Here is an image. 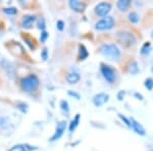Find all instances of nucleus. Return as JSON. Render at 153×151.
<instances>
[{
  "instance_id": "f257e3e1",
  "label": "nucleus",
  "mask_w": 153,
  "mask_h": 151,
  "mask_svg": "<svg viewBox=\"0 0 153 151\" xmlns=\"http://www.w3.org/2000/svg\"><path fill=\"white\" fill-rule=\"evenodd\" d=\"M100 53L109 60H118L120 57V50L114 44H103V45H101Z\"/></svg>"
},
{
  "instance_id": "f03ea898",
  "label": "nucleus",
  "mask_w": 153,
  "mask_h": 151,
  "mask_svg": "<svg viewBox=\"0 0 153 151\" xmlns=\"http://www.w3.org/2000/svg\"><path fill=\"white\" fill-rule=\"evenodd\" d=\"M39 84H40V81H39L38 77L36 75L27 76L26 78H24L21 82L22 88H23L26 92H33V91H35L36 89L39 87Z\"/></svg>"
},
{
  "instance_id": "7ed1b4c3",
  "label": "nucleus",
  "mask_w": 153,
  "mask_h": 151,
  "mask_svg": "<svg viewBox=\"0 0 153 151\" xmlns=\"http://www.w3.org/2000/svg\"><path fill=\"white\" fill-rule=\"evenodd\" d=\"M117 39L124 46H132L136 43V38L130 32H120L117 34Z\"/></svg>"
},
{
  "instance_id": "20e7f679",
  "label": "nucleus",
  "mask_w": 153,
  "mask_h": 151,
  "mask_svg": "<svg viewBox=\"0 0 153 151\" xmlns=\"http://www.w3.org/2000/svg\"><path fill=\"white\" fill-rule=\"evenodd\" d=\"M114 26V19L112 16H106V18L100 19L95 24V29L103 31V30H109Z\"/></svg>"
},
{
  "instance_id": "39448f33",
  "label": "nucleus",
  "mask_w": 153,
  "mask_h": 151,
  "mask_svg": "<svg viewBox=\"0 0 153 151\" xmlns=\"http://www.w3.org/2000/svg\"><path fill=\"white\" fill-rule=\"evenodd\" d=\"M101 74L104 77V79L108 83H113L115 81V71L112 68H110L109 65H106V64H101L100 68Z\"/></svg>"
},
{
  "instance_id": "423d86ee",
  "label": "nucleus",
  "mask_w": 153,
  "mask_h": 151,
  "mask_svg": "<svg viewBox=\"0 0 153 151\" xmlns=\"http://www.w3.org/2000/svg\"><path fill=\"white\" fill-rule=\"evenodd\" d=\"M111 9V4L108 2H101L95 7V13L99 16H106Z\"/></svg>"
},
{
  "instance_id": "0eeeda50",
  "label": "nucleus",
  "mask_w": 153,
  "mask_h": 151,
  "mask_svg": "<svg viewBox=\"0 0 153 151\" xmlns=\"http://www.w3.org/2000/svg\"><path fill=\"white\" fill-rule=\"evenodd\" d=\"M66 123H66L65 121H61V122H59L57 123L55 133H54V135L50 138L51 142H54V141H57L58 139H60V137L63 135V133H65V131L66 129Z\"/></svg>"
},
{
  "instance_id": "6e6552de",
  "label": "nucleus",
  "mask_w": 153,
  "mask_h": 151,
  "mask_svg": "<svg viewBox=\"0 0 153 151\" xmlns=\"http://www.w3.org/2000/svg\"><path fill=\"white\" fill-rule=\"evenodd\" d=\"M108 99H109V95H108V94L99 93V94H97V95L94 96V98H93V103H94L95 106L100 107V106H102L104 103L107 102Z\"/></svg>"
},
{
  "instance_id": "1a4fd4ad",
  "label": "nucleus",
  "mask_w": 153,
  "mask_h": 151,
  "mask_svg": "<svg viewBox=\"0 0 153 151\" xmlns=\"http://www.w3.org/2000/svg\"><path fill=\"white\" fill-rule=\"evenodd\" d=\"M130 122H131V128H132L137 134H139V135H141V136H144L145 134H146L144 127H143V126L139 122H137L135 118H131Z\"/></svg>"
},
{
  "instance_id": "9d476101",
  "label": "nucleus",
  "mask_w": 153,
  "mask_h": 151,
  "mask_svg": "<svg viewBox=\"0 0 153 151\" xmlns=\"http://www.w3.org/2000/svg\"><path fill=\"white\" fill-rule=\"evenodd\" d=\"M35 22H36L35 16H25L23 18V21H22V26L25 29H31Z\"/></svg>"
},
{
  "instance_id": "9b49d317",
  "label": "nucleus",
  "mask_w": 153,
  "mask_h": 151,
  "mask_svg": "<svg viewBox=\"0 0 153 151\" xmlns=\"http://www.w3.org/2000/svg\"><path fill=\"white\" fill-rule=\"evenodd\" d=\"M68 4H70L71 8L76 12L84 11V9H85V7H86V5L83 3V2L78 1V0H71V1L68 2Z\"/></svg>"
},
{
  "instance_id": "f8f14e48",
  "label": "nucleus",
  "mask_w": 153,
  "mask_h": 151,
  "mask_svg": "<svg viewBox=\"0 0 153 151\" xmlns=\"http://www.w3.org/2000/svg\"><path fill=\"white\" fill-rule=\"evenodd\" d=\"M80 79H81V77L78 71H71V73H68V76H66V81H68V84H76L80 81Z\"/></svg>"
},
{
  "instance_id": "ddd939ff",
  "label": "nucleus",
  "mask_w": 153,
  "mask_h": 151,
  "mask_svg": "<svg viewBox=\"0 0 153 151\" xmlns=\"http://www.w3.org/2000/svg\"><path fill=\"white\" fill-rule=\"evenodd\" d=\"M37 148L32 147L28 144H19V145H14L9 149L8 151H32V150H36Z\"/></svg>"
},
{
  "instance_id": "4468645a",
  "label": "nucleus",
  "mask_w": 153,
  "mask_h": 151,
  "mask_svg": "<svg viewBox=\"0 0 153 151\" xmlns=\"http://www.w3.org/2000/svg\"><path fill=\"white\" fill-rule=\"evenodd\" d=\"M1 65H2V68H3L4 70L6 71V73L8 74L9 76H10V78H13L14 68L12 66V64L9 62V61H7V60H5V59H3V60L1 61Z\"/></svg>"
},
{
  "instance_id": "2eb2a0df",
  "label": "nucleus",
  "mask_w": 153,
  "mask_h": 151,
  "mask_svg": "<svg viewBox=\"0 0 153 151\" xmlns=\"http://www.w3.org/2000/svg\"><path fill=\"white\" fill-rule=\"evenodd\" d=\"M89 56V52L86 49V47L84 45H80L79 46V59L80 60H84Z\"/></svg>"
},
{
  "instance_id": "dca6fc26",
  "label": "nucleus",
  "mask_w": 153,
  "mask_h": 151,
  "mask_svg": "<svg viewBox=\"0 0 153 151\" xmlns=\"http://www.w3.org/2000/svg\"><path fill=\"white\" fill-rule=\"evenodd\" d=\"M131 4V1L130 0H120V1H117V5L118 7V9L122 11H126L128 9V7L130 6Z\"/></svg>"
},
{
  "instance_id": "f3484780",
  "label": "nucleus",
  "mask_w": 153,
  "mask_h": 151,
  "mask_svg": "<svg viewBox=\"0 0 153 151\" xmlns=\"http://www.w3.org/2000/svg\"><path fill=\"white\" fill-rule=\"evenodd\" d=\"M80 118H81V116H80V115L78 113V115H76V118H74V120L71 122V125H70V132H71V133H73L74 131L76 130V128L78 127L79 123H80Z\"/></svg>"
},
{
  "instance_id": "a211bd4d",
  "label": "nucleus",
  "mask_w": 153,
  "mask_h": 151,
  "mask_svg": "<svg viewBox=\"0 0 153 151\" xmlns=\"http://www.w3.org/2000/svg\"><path fill=\"white\" fill-rule=\"evenodd\" d=\"M129 71L132 75H137L138 71H139V68H138V64L136 61H132L129 65Z\"/></svg>"
},
{
  "instance_id": "6ab92c4d",
  "label": "nucleus",
  "mask_w": 153,
  "mask_h": 151,
  "mask_svg": "<svg viewBox=\"0 0 153 151\" xmlns=\"http://www.w3.org/2000/svg\"><path fill=\"white\" fill-rule=\"evenodd\" d=\"M129 19H130L131 23L137 24L138 22H139V16H138L137 12L132 11V12H130V13H129Z\"/></svg>"
},
{
  "instance_id": "aec40b11",
  "label": "nucleus",
  "mask_w": 153,
  "mask_h": 151,
  "mask_svg": "<svg viewBox=\"0 0 153 151\" xmlns=\"http://www.w3.org/2000/svg\"><path fill=\"white\" fill-rule=\"evenodd\" d=\"M144 86L147 88V90L151 91L153 89V79L152 78H147L144 82Z\"/></svg>"
},
{
  "instance_id": "412c9836",
  "label": "nucleus",
  "mask_w": 153,
  "mask_h": 151,
  "mask_svg": "<svg viewBox=\"0 0 153 151\" xmlns=\"http://www.w3.org/2000/svg\"><path fill=\"white\" fill-rule=\"evenodd\" d=\"M60 107H61V109H62V111H65V113H68V112H70V107H68V101L61 100L60 101Z\"/></svg>"
},
{
  "instance_id": "4be33fe9",
  "label": "nucleus",
  "mask_w": 153,
  "mask_h": 151,
  "mask_svg": "<svg viewBox=\"0 0 153 151\" xmlns=\"http://www.w3.org/2000/svg\"><path fill=\"white\" fill-rule=\"evenodd\" d=\"M3 11L5 12L6 14H8V16H13V14L18 13V9H16V7H8V8H4Z\"/></svg>"
},
{
  "instance_id": "5701e85b",
  "label": "nucleus",
  "mask_w": 153,
  "mask_h": 151,
  "mask_svg": "<svg viewBox=\"0 0 153 151\" xmlns=\"http://www.w3.org/2000/svg\"><path fill=\"white\" fill-rule=\"evenodd\" d=\"M150 50H151V45H150L149 42H147V43H145L144 45L142 46V48H141V53H142V54H147Z\"/></svg>"
},
{
  "instance_id": "b1692460",
  "label": "nucleus",
  "mask_w": 153,
  "mask_h": 151,
  "mask_svg": "<svg viewBox=\"0 0 153 151\" xmlns=\"http://www.w3.org/2000/svg\"><path fill=\"white\" fill-rule=\"evenodd\" d=\"M38 28L42 31H45V19L43 18H40L38 19Z\"/></svg>"
},
{
  "instance_id": "393cba45",
  "label": "nucleus",
  "mask_w": 153,
  "mask_h": 151,
  "mask_svg": "<svg viewBox=\"0 0 153 151\" xmlns=\"http://www.w3.org/2000/svg\"><path fill=\"white\" fill-rule=\"evenodd\" d=\"M48 37H49V34L47 33V32H46V31H42L41 36H40V41L42 42V43H44V42H46V40H47Z\"/></svg>"
},
{
  "instance_id": "a878e982",
  "label": "nucleus",
  "mask_w": 153,
  "mask_h": 151,
  "mask_svg": "<svg viewBox=\"0 0 153 151\" xmlns=\"http://www.w3.org/2000/svg\"><path fill=\"white\" fill-rule=\"evenodd\" d=\"M118 116H120V120H122L123 122H124V123H126V125L128 126V127L131 128V122H130V120H129V118H126V116H125L124 115H122V113H120V115H118Z\"/></svg>"
},
{
  "instance_id": "bb28decb",
  "label": "nucleus",
  "mask_w": 153,
  "mask_h": 151,
  "mask_svg": "<svg viewBox=\"0 0 153 151\" xmlns=\"http://www.w3.org/2000/svg\"><path fill=\"white\" fill-rule=\"evenodd\" d=\"M68 95L70 96H71V97H75L76 100H80V98H81V96H80V94L79 93H76V92H75V91H71V90H70L68 91Z\"/></svg>"
},
{
  "instance_id": "cd10ccee",
  "label": "nucleus",
  "mask_w": 153,
  "mask_h": 151,
  "mask_svg": "<svg viewBox=\"0 0 153 151\" xmlns=\"http://www.w3.org/2000/svg\"><path fill=\"white\" fill-rule=\"evenodd\" d=\"M18 108L22 110V112H27V109H28V105L25 104V103H19V104H18Z\"/></svg>"
},
{
  "instance_id": "c85d7f7f",
  "label": "nucleus",
  "mask_w": 153,
  "mask_h": 151,
  "mask_svg": "<svg viewBox=\"0 0 153 151\" xmlns=\"http://www.w3.org/2000/svg\"><path fill=\"white\" fill-rule=\"evenodd\" d=\"M57 29L59 30V31H62L63 28H65V23H63L62 21H57Z\"/></svg>"
},
{
  "instance_id": "c756f323",
  "label": "nucleus",
  "mask_w": 153,
  "mask_h": 151,
  "mask_svg": "<svg viewBox=\"0 0 153 151\" xmlns=\"http://www.w3.org/2000/svg\"><path fill=\"white\" fill-rule=\"evenodd\" d=\"M41 56H42V58H43V60H46V59L48 58L47 49H46V48L43 49V51H42V53H41Z\"/></svg>"
},
{
  "instance_id": "7c9ffc66",
  "label": "nucleus",
  "mask_w": 153,
  "mask_h": 151,
  "mask_svg": "<svg viewBox=\"0 0 153 151\" xmlns=\"http://www.w3.org/2000/svg\"><path fill=\"white\" fill-rule=\"evenodd\" d=\"M124 96H125V92H124V91H120V92L118 93V95H117L118 100H123V98H124Z\"/></svg>"
},
{
  "instance_id": "2f4dec72",
  "label": "nucleus",
  "mask_w": 153,
  "mask_h": 151,
  "mask_svg": "<svg viewBox=\"0 0 153 151\" xmlns=\"http://www.w3.org/2000/svg\"><path fill=\"white\" fill-rule=\"evenodd\" d=\"M135 96L137 98H140V100H143V97H142V95L141 94H138V93H135Z\"/></svg>"
},
{
  "instance_id": "473e14b6",
  "label": "nucleus",
  "mask_w": 153,
  "mask_h": 151,
  "mask_svg": "<svg viewBox=\"0 0 153 151\" xmlns=\"http://www.w3.org/2000/svg\"><path fill=\"white\" fill-rule=\"evenodd\" d=\"M151 37H152V38H153V31L151 32Z\"/></svg>"
},
{
  "instance_id": "72a5a7b5",
  "label": "nucleus",
  "mask_w": 153,
  "mask_h": 151,
  "mask_svg": "<svg viewBox=\"0 0 153 151\" xmlns=\"http://www.w3.org/2000/svg\"><path fill=\"white\" fill-rule=\"evenodd\" d=\"M152 71H153V68H152Z\"/></svg>"
},
{
  "instance_id": "f704fd0d",
  "label": "nucleus",
  "mask_w": 153,
  "mask_h": 151,
  "mask_svg": "<svg viewBox=\"0 0 153 151\" xmlns=\"http://www.w3.org/2000/svg\"><path fill=\"white\" fill-rule=\"evenodd\" d=\"M149 151H153V150H149Z\"/></svg>"
}]
</instances>
